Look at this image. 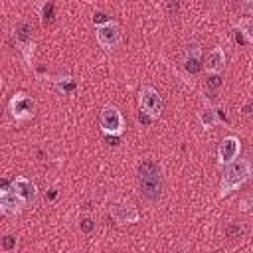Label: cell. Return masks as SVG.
I'll return each instance as SVG.
<instances>
[{
	"mask_svg": "<svg viewBox=\"0 0 253 253\" xmlns=\"http://www.w3.org/2000/svg\"><path fill=\"white\" fill-rule=\"evenodd\" d=\"M251 176V162L249 158H235L229 164H225L221 172V182H219V194L217 198H227L231 192L241 188Z\"/></svg>",
	"mask_w": 253,
	"mask_h": 253,
	"instance_id": "cell-1",
	"label": "cell"
},
{
	"mask_svg": "<svg viewBox=\"0 0 253 253\" xmlns=\"http://www.w3.org/2000/svg\"><path fill=\"white\" fill-rule=\"evenodd\" d=\"M136 176H138V188H140V194L154 202L160 198L162 194V174H160V166L154 162V160H142L138 164V170H136Z\"/></svg>",
	"mask_w": 253,
	"mask_h": 253,
	"instance_id": "cell-2",
	"label": "cell"
},
{
	"mask_svg": "<svg viewBox=\"0 0 253 253\" xmlns=\"http://www.w3.org/2000/svg\"><path fill=\"white\" fill-rule=\"evenodd\" d=\"M99 125H101V130L107 136H121L123 130H125V119H123L121 111L115 105L103 107L101 117H99Z\"/></svg>",
	"mask_w": 253,
	"mask_h": 253,
	"instance_id": "cell-3",
	"label": "cell"
},
{
	"mask_svg": "<svg viewBox=\"0 0 253 253\" xmlns=\"http://www.w3.org/2000/svg\"><path fill=\"white\" fill-rule=\"evenodd\" d=\"M138 103H140V111L152 121L158 119L164 111V101L158 95V91L152 87H142L138 91Z\"/></svg>",
	"mask_w": 253,
	"mask_h": 253,
	"instance_id": "cell-4",
	"label": "cell"
},
{
	"mask_svg": "<svg viewBox=\"0 0 253 253\" xmlns=\"http://www.w3.org/2000/svg\"><path fill=\"white\" fill-rule=\"evenodd\" d=\"M34 109H36V105H34L32 97H28L26 93L12 95V99L8 103V111H10L12 119L18 121V123H24V121L32 119L34 117Z\"/></svg>",
	"mask_w": 253,
	"mask_h": 253,
	"instance_id": "cell-5",
	"label": "cell"
},
{
	"mask_svg": "<svg viewBox=\"0 0 253 253\" xmlns=\"http://www.w3.org/2000/svg\"><path fill=\"white\" fill-rule=\"evenodd\" d=\"M95 36H97V42H99L101 47H105V49H115V47L121 43V36H123V34H121V26H119L117 22L107 20V22H103V24L97 26Z\"/></svg>",
	"mask_w": 253,
	"mask_h": 253,
	"instance_id": "cell-6",
	"label": "cell"
},
{
	"mask_svg": "<svg viewBox=\"0 0 253 253\" xmlns=\"http://www.w3.org/2000/svg\"><path fill=\"white\" fill-rule=\"evenodd\" d=\"M16 45L20 47L22 55H24V61L30 65L32 63V53H34V40H32V26L28 22H20L16 26Z\"/></svg>",
	"mask_w": 253,
	"mask_h": 253,
	"instance_id": "cell-7",
	"label": "cell"
},
{
	"mask_svg": "<svg viewBox=\"0 0 253 253\" xmlns=\"http://www.w3.org/2000/svg\"><path fill=\"white\" fill-rule=\"evenodd\" d=\"M26 202L24 198L10 186V188H4L0 190V211L6 213V215H16L24 210Z\"/></svg>",
	"mask_w": 253,
	"mask_h": 253,
	"instance_id": "cell-8",
	"label": "cell"
},
{
	"mask_svg": "<svg viewBox=\"0 0 253 253\" xmlns=\"http://www.w3.org/2000/svg\"><path fill=\"white\" fill-rule=\"evenodd\" d=\"M239 150H241V140L237 136H233V134L223 136L221 142H219V146H217V164L219 166L229 164L231 160L237 158Z\"/></svg>",
	"mask_w": 253,
	"mask_h": 253,
	"instance_id": "cell-9",
	"label": "cell"
},
{
	"mask_svg": "<svg viewBox=\"0 0 253 253\" xmlns=\"http://www.w3.org/2000/svg\"><path fill=\"white\" fill-rule=\"evenodd\" d=\"M109 211H111V217L119 223H134L138 219L136 208L128 202H115L109 206Z\"/></svg>",
	"mask_w": 253,
	"mask_h": 253,
	"instance_id": "cell-10",
	"label": "cell"
},
{
	"mask_svg": "<svg viewBox=\"0 0 253 253\" xmlns=\"http://www.w3.org/2000/svg\"><path fill=\"white\" fill-rule=\"evenodd\" d=\"M202 67V49L198 43H188L184 53V69L188 73H198Z\"/></svg>",
	"mask_w": 253,
	"mask_h": 253,
	"instance_id": "cell-11",
	"label": "cell"
},
{
	"mask_svg": "<svg viewBox=\"0 0 253 253\" xmlns=\"http://www.w3.org/2000/svg\"><path fill=\"white\" fill-rule=\"evenodd\" d=\"M12 188L24 198L26 204H32V202L36 200V196H38V188H36V184H34L32 180L24 178V176H18V178L12 182Z\"/></svg>",
	"mask_w": 253,
	"mask_h": 253,
	"instance_id": "cell-12",
	"label": "cell"
},
{
	"mask_svg": "<svg viewBox=\"0 0 253 253\" xmlns=\"http://www.w3.org/2000/svg\"><path fill=\"white\" fill-rule=\"evenodd\" d=\"M223 63H225V51L221 47H213V49L208 51L204 65H206L208 73H219L221 67H223Z\"/></svg>",
	"mask_w": 253,
	"mask_h": 253,
	"instance_id": "cell-13",
	"label": "cell"
},
{
	"mask_svg": "<svg viewBox=\"0 0 253 253\" xmlns=\"http://www.w3.org/2000/svg\"><path fill=\"white\" fill-rule=\"evenodd\" d=\"M219 111H221L219 107H206V109H202L200 115H198L202 126L204 128H213L219 121H225L223 119V113H219Z\"/></svg>",
	"mask_w": 253,
	"mask_h": 253,
	"instance_id": "cell-14",
	"label": "cell"
},
{
	"mask_svg": "<svg viewBox=\"0 0 253 253\" xmlns=\"http://www.w3.org/2000/svg\"><path fill=\"white\" fill-rule=\"evenodd\" d=\"M221 83H223V77H221L219 73H208L204 85H206V89H208L210 93H217L219 87H221Z\"/></svg>",
	"mask_w": 253,
	"mask_h": 253,
	"instance_id": "cell-15",
	"label": "cell"
},
{
	"mask_svg": "<svg viewBox=\"0 0 253 253\" xmlns=\"http://www.w3.org/2000/svg\"><path fill=\"white\" fill-rule=\"evenodd\" d=\"M55 87H57L59 93L65 95V93H73L77 85H75V81H73L71 77H57V79H55Z\"/></svg>",
	"mask_w": 253,
	"mask_h": 253,
	"instance_id": "cell-16",
	"label": "cell"
},
{
	"mask_svg": "<svg viewBox=\"0 0 253 253\" xmlns=\"http://www.w3.org/2000/svg\"><path fill=\"white\" fill-rule=\"evenodd\" d=\"M237 28L243 32V36L249 40V43L253 42V32H251V18H243L237 22Z\"/></svg>",
	"mask_w": 253,
	"mask_h": 253,
	"instance_id": "cell-17",
	"label": "cell"
},
{
	"mask_svg": "<svg viewBox=\"0 0 253 253\" xmlns=\"http://www.w3.org/2000/svg\"><path fill=\"white\" fill-rule=\"evenodd\" d=\"M42 22L43 24H51L53 22V2H45L42 6Z\"/></svg>",
	"mask_w": 253,
	"mask_h": 253,
	"instance_id": "cell-18",
	"label": "cell"
},
{
	"mask_svg": "<svg viewBox=\"0 0 253 253\" xmlns=\"http://www.w3.org/2000/svg\"><path fill=\"white\" fill-rule=\"evenodd\" d=\"M79 229H81L83 233H91V231L95 229V221H93V217H91V215L81 217V221H79Z\"/></svg>",
	"mask_w": 253,
	"mask_h": 253,
	"instance_id": "cell-19",
	"label": "cell"
},
{
	"mask_svg": "<svg viewBox=\"0 0 253 253\" xmlns=\"http://www.w3.org/2000/svg\"><path fill=\"white\" fill-rule=\"evenodd\" d=\"M0 243H2L4 251H12L16 247V237L14 235H4V237H0Z\"/></svg>",
	"mask_w": 253,
	"mask_h": 253,
	"instance_id": "cell-20",
	"label": "cell"
},
{
	"mask_svg": "<svg viewBox=\"0 0 253 253\" xmlns=\"http://www.w3.org/2000/svg\"><path fill=\"white\" fill-rule=\"evenodd\" d=\"M233 40H235L237 43H243V45H247V43H249V40H247V38L243 36V32H241V30H239L237 26L233 28Z\"/></svg>",
	"mask_w": 253,
	"mask_h": 253,
	"instance_id": "cell-21",
	"label": "cell"
},
{
	"mask_svg": "<svg viewBox=\"0 0 253 253\" xmlns=\"http://www.w3.org/2000/svg\"><path fill=\"white\" fill-rule=\"evenodd\" d=\"M241 233H243V227H241V225H237V227H235V225H229V227H227V237H235V235L239 237Z\"/></svg>",
	"mask_w": 253,
	"mask_h": 253,
	"instance_id": "cell-22",
	"label": "cell"
},
{
	"mask_svg": "<svg viewBox=\"0 0 253 253\" xmlns=\"http://www.w3.org/2000/svg\"><path fill=\"white\" fill-rule=\"evenodd\" d=\"M241 210H243V211H247V210H249V200H245V202H243V206H241Z\"/></svg>",
	"mask_w": 253,
	"mask_h": 253,
	"instance_id": "cell-23",
	"label": "cell"
},
{
	"mask_svg": "<svg viewBox=\"0 0 253 253\" xmlns=\"http://www.w3.org/2000/svg\"><path fill=\"white\" fill-rule=\"evenodd\" d=\"M251 2H253V0H245V4H251Z\"/></svg>",
	"mask_w": 253,
	"mask_h": 253,
	"instance_id": "cell-24",
	"label": "cell"
},
{
	"mask_svg": "<svg viewBox=\"0 0 253 253\" xmlns=\"http://www.w3.org/2000/svg\"><path fill=\"white\" fill-rule=\"evenodd\" d=\"M0 89H2V79H0Z\"/></svg>",
	"mask_w": 253,
	"mask_h": 253,
	"instance_id": "cell-25",
	"label": "cell"
}]
</instances>
